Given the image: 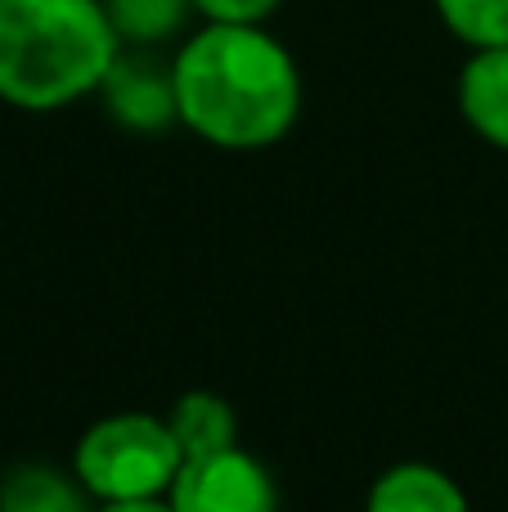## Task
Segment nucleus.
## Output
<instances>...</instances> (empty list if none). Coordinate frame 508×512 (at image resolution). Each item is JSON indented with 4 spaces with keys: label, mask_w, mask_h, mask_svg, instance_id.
<instances>
[{
    "label": "nucleus",
    "mask_w": 508,
    "mask_h": 512,
    "mask_svg": "<svg viewBox=\"0 0 508 512\" xmlns=\"http://www.w3.org/2000/svg\"><path fill=\"white\" fill-rule=\"evenodd\" d=\"M180 126L221 153L288 140L306 86L297 54L266 23H198L171 54Z\"/></svg>",
    "instance_id": "1"
},
{
    "label": "nucleus",
    "mask_w": 508,
    "mask_h": 512,
    "mask_svg": "<svg viewBox=\"0 0 508 512\" xmlns=\"http://www.w3.org/2000/svg\"><path fill=\"white\" fill-rule=\"evenodd\" d=\"M122 50L104 0H0V104L45 117L95 99Z\"/></svg>",
    "instance_id": "2"
},
{
    "label": "nucleus",
    "mask_w": 508,
    "mask_h": 512,
    "mask_svg": "<svg viewBox=\"0 0 508 512\" xmlns=\"http://www.w3.org/2000/svg\"><path fill=\"white\" fill-rule=\"evenodd\" d=\"M180 468L185 454L167 414H144V409H117L95 418L72 445V472L95 504L167 499Z\"/></svg>",
    "instance_id": "3"
},
{
    "label": "nucleus",
    "mask_w": 508,
    "mask_h": 512,
    "mask_svg": "<svg viewBox=\"0 0 508 512\" xmlns=\"http://www.w3.org/2000/svg\"><path fill=\"white\" fill-rule=\"evenodd\" d=\"M167 504L176 512H279L275 472L243 445L185 459Z\"/></svg>",
    "instance_id": "4"
},
{
    "label": "nucleus",
    "mask_w": 508,
    "mask_h": 512,
    "mask_svg": "<svg viewBox=\"0 0 508 512\" xmlns=\"http://www.w3.org/2000/svg\"><path fill=\"white\" fill-rule=\"evenodd\" d=\"M95 99H104V113L131 135H162L180 126L171 63L149 59L144 50H122Z\"/></svg>",
    "instance_id": "5"
},
{
    "label": "nucleus",
    "mask_w": 508,
    "mask_h": 512,
    "mask_svg": "<svg viewBox=\"0 0 508 512\" xmlns=\"http://www.w3.org/2000/svg\"><path fill=\"white\" fill-rule=\"evenodd\" d=\"M455 104L477 140L508 153V45L468 54L455 81Z\"/></svg>",
    "instance_id": "6"
},
{
    "label": "nucleus",
    "mask_w": 508,
    "mask_h": 512,
    "mask_svg": "<svg viewBox=\"0 0 508 512\" xmlns=\"http://www.w3.org/2000/svg\"><path fill=\"white\" fill-rule=\"evenodd\" d=\"M365 512H473V504H468L464 486L437 463L405 459L374 477Z\"/></svg>",
    "instance_id": "7"
},
{
    "label": "nucleus",
    "mask_w": 508,
    "mask_h": 512,
    "mask_svg": "<svg viewBox=\"0 0 508 512\" xmlns=\"http://www.w3.org/2000/svg\"><path fill=\"white\" fill-rule=\"evenodd\" d=\"M99 504L72 468L14 463L0 477V512H95Z\"/></svg>",
    "instance_id": "8"
},
{
    "label": "nucleus",
    "mask_w": 508,
    "mask_h": 512,
    "mask_svg": "<svg viewBox=\"0 0 508 512\" xmlns=\"http://www.w3.org/2000/svg\"><path fill=\"white\" fill-rule=\"evenodd\" d=\"M108 23L126 50H158L185 41L194 23V0H104Z\"/></svg>",
    "instance_id": "9"
},
{
    "label": "nucleus",
    "mask_w": 508,
    "mask_h": 512,
    "mask_svg": "<svg viewBox=\"0 0 508 512\" xmlns=\"http://www.w3.org/2000/svg\"><path fill=\"white\" fill-rule=\"evenodd\" d=\"M167 423H171V432H176L185 459L239 445V418H234L230 400L216 396V391H185V396L167 409Z\"/></svg>",
    "instance_id": "10"
},
{
    "label": "nucleus",
    "mask_w": 508,
    "mask_h": 512,
    "mask_svg": "<svg viewBox=\"0 0 508 512\" xmlns=\"http://www.w3.org/2000/svg\"><path fill=\"white\" fill-rule=\"evenodd\" d=\"M432 9L468 54L508 45V0H432Z\"/></svg>",
    "instance_id": "11"
},
{
    "label": "nucleus",
    "mask_w": 508,
    "mask_h": 512,
    "mask_svg": "<svg viewBox=\"0 0 508 512\" xmlns=\"http://www.w3.org/2000/svg\"><path fill=\"white\" fill-rule=\"evenodd\" d=\"M284 0H194L203 23H270Z\"/></svg>",
    "instance_id": "12"
},
{
    "label": "nucleus",
    "mask_w": 508,
    "mask_h": 512,
    "mask_svg": "<svg viewBox=\"0 0 508 512\" xmlns=\"http://www.w3.org/2000/svg\"><path fill=\"white\" fill-rule=\"evenodd\" d=\"M95 512H176L167 499H135V504H99Z\"/></svg>",
    "instance_id": "13"
}]
</instances>
